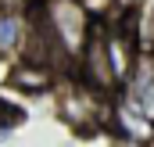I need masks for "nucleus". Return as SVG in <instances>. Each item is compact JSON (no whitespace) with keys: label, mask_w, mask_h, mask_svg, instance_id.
I'll use <instances>...</instances> for the list:
<instances>
[{"label":"nucleus","mask_w":154,"mask_h":147,"mask_svg":"<svg viewBox=\"0 0 154 147\" xmlns=\"http://www.w3.org/2000/svg\"><path fill=\"white\" fill-rule=\"evenodd\" d=\"M39 22L68 58H79L93 36V22L82 0H39Z\"/></svg>","instance_id":"obj_1"},{"label":"nucleus","mask_w":154,"mask_h":147,"mask_svg":"<svg viewBox=\"0 0 154 147\" xmlns=\"http://www.w3.org/2000/svg\"><path fill=\"white\" fill-rule=\"evenodd\" d=\"M82 58V83L108 93L118 86V75L111 68V58H108V39H104V29H93V36L86 43V50L79 54Z\"/></svg>","instance_id":"obj_2"},{"label":"nucleus","mask_w":154,"mask_h":147,"mask_svg":"<svg viewBox=\"0 0 154 147\" xmlns=\"http://www.w3.org/2000/svg\"><path fill=\"white\" fill-rule=\"evenodd\" d=\"M11 86L14 90H25V93H43V90H50V83H54V72H50V65H39V61H29V58H22L14 68H11Z\"/></svg>","instance_id":"obj_3"},{"label":"nucleus","mask_w":154,"mask_h":147,"mask_svg":"<svg viewBox=\"0 0 154 147\" xmlns=\"http://www.w3.org/2000/svg\"><path fill=\"white\" fill-rule=\"evenodd\" d=\"M100 90L93 86H72L65 93V118L68 122H86V118H100V101H97Z\"/></svg>","instance_id":"obj_4"},{"label":"nucleus","mask_w":154,"mask_h":147,"mask_svg":"<svg viewBox=\"0 0 154 147\" xmlns=\"http://www.w3.org/2000/svg\"><path fill=\"white\" fill-rule=\"evenodd\" d=\"M22 43V33H18V18L14 14H0V50H11Z\"/></svg>","instance_id":"obj_5"},{"label":"nucleus","mask_w":154,"mask_h":147,"mask_svg":"<svg viewBox=\"0 0 154 147\" xmlns=\"http://www.w3.org/2000/svg\"><path fill=\"white\" fill-rule=\"evenodd\" d=\"M115 4L118 0H82V7L90 11V18H93V14H97V18H108V14L115 11Z\"/></svg>","instance_id":"obj_6"},{"label":"nucleus","mask_w":154,"mask_h":147,"mask_svg":"<svg viewBox=\"0 0 154 147\" xmlns=\"http://www.w3.org/2000/svg\"><path fill=\"white\" fill-rule=\"evenodd\" d=\"M18 122H22V111L14 108V104H7V101L0 97V126L7 129V126H18Z\"/></svg>","instance_id":"obj_7"}]
</instances>
